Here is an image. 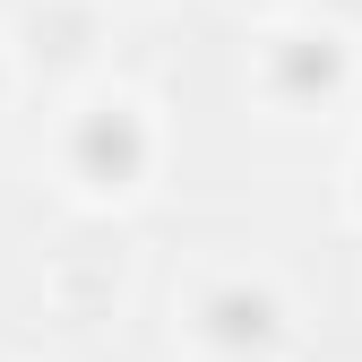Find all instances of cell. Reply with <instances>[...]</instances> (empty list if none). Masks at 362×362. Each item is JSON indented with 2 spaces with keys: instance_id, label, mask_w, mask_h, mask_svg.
Instances as JSON below:
<instances>
[{
  "instance_id": "6da1fadb",
  "label": "cell",
  "mask_w": 362,
  "mask_h": 362,
  "mask_svg": "<svg viewBox=\"0 0 362 362\" xmlns=\"http://www.w3.org/2000/svg\"><path fill=\"white\" fill-rule=\"evenodd\" d=\"M139 164H147V129H139V112H121V104L86 112V129H78V173L95 181V190H121Z\"/></svg>"
},
{
  "instance_id": "7a4b0ae2",
  "label": "cell",
  "mask_w": 362,
  "mask_h": 362,
  "mask_svg": "<svg viewBox=\"0 0 362 362\" xmlns=\"http://www.w3.org/2000/svg\"><path fill=\"white\" fill-rule=\"evenodd\" d=\"M337 69H345L337 43H320V35H293L285 52H276V86H285V95H328Z\"/></svg>"
},
{
  "instance_id": "3957f363",
  "label": "cell",
  "mask_w": 362,
  "mask_h": 362,
  "mask_svg": "<svg viewBox=\"0 0 362 362\" xmlns=\"http://www.w3.org/2000/svg\"><path fill=\"white\" fill-rule=\"evenodd\" d=\"M207 328H216V345H267V337H276V302H267V293H216L207 302Z\"/></svg>"
}]
</instances>
